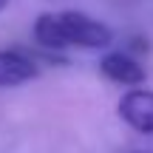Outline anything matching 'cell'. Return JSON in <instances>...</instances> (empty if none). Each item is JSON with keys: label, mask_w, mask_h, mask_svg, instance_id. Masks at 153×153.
I'll return each instance as SVG.
<instances>
[{"label": "cell", "mask_w": 153, "mask_h": 153, "mask_svg": "<svg viewBox=\"0 0 153 153\" xmlns=\"http://www.w3.org/2000/svg\"><path fill=\"white\" fill-rule=\"evenodd\" d=\"M99 71L108 76L111 82H119V85H139L145 82V68L139 60H133L125 51H111L99 60Z\"/></svg>", "instance_id": "3"}, {"label": "cell", "mask_w": 153, "mask_h": 153, "mask_svg": "<svg viewBox=\"0 0 153 153\" xmlns=\"http://www.w3.org/2000/svg\"><path fill=\"white\" fill-rule=\"evenodd\" d=\"M116 114L125 125H131L139 133H153V91L133 88L116 105Z\"/></svg>", "instance_id": "2"}, {"label": "cell", "mask_w": 153, "mask_h": 153, "mask_svg": "<svg viewBox=\"0 0 153 153\" xmlns=\"http://www.w3.org/2000/svg\"><path fill=\"white\" fill-rule=\"evenodd\" d=\"M37 76V62L20 51H0V88L23 85Z\"/></svg>", "instance_id": "4"}, {"label": "cell", "mask_w": 153, "mask_h": 153, "mask_svg": "<svg viewBox=\"0 0 153 153\" xmlns=\"http://www.w3.org/2000/svg\"><path fill=\"white\" fill-rule=\"evenodd\" d=\"M34 40H37L43 48L48 51H62L68 48L65 37H62V28L57 23V14H40L37 23H34Z\"/></svg>", "instance_id": "5"}, {"label": "cell", "mask_w": 153, "mask_h": 153, "mask_svg": "<svg viewBox=\"0 0 153 153\" xmlns=\"http://www.w3.org/2000/svg\"><path fill=\"white\" fill-rule=\"evenodd\" d=\"M57 23L62 28V37L68 45H79V48H108L114 43V31L105 23L94 20V17L82 14V11H60Z\"/></svg>", "instance_id": "1"}, {"label": "cell", "mask_w": 153, "mask_h": 153, "mask_svg": "<svg viewBox=\"0 0 153 153\" xmlns=\"http://www.w3.org/2000/svg\"><path fill=\"white\" fill-rule=\"evenodd\" d=\"M6 6H9V0H0V11H3V9H6Z\"/></svg>", "instance_id": "6"}]
</instances>
